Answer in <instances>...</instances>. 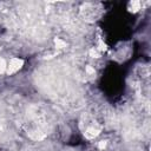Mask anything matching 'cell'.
Wrapping results in <instances>:
<instances>
[{"mask_svg":"<svg viewBox=\"0 0 151 151\" xmlns=\"http://www.w3.org/2000/svg\"><path fill=\"white\" fill-rule=\"evenodd\" d=\"M24 66V60L20 58H12L6 67V73L7 74H13L15 72H18L21 67Z\"/></svg>","mask_w":151,"mask_h":151,"instance_id":"6da1fadb","label":"cell"},{"mask_svg":"<svg viewBox=\"0 0 151 151\" xmlns=\"http://www.w3.org/2000/svg\"><path fill=\"white\" fill-rule=\"evenodd\" d=\"M99 132H100V130H99L98 127H96L94 125H91V126H88V127H86V129H85L84 134H85V137H86V138L92 139V138L97 137V136L99 134Z\"/></svg>","mask_w":151,"mask_h":151,"instance_id":"7a4b0ae2","label":"cell"},{"mask_svg":"<svg viewBox=\"0 0 151 151\" xmlns=\"http://www.w3.org/2000/svg\"><path fill=\"white\" fill-rule=\"evenodd\" d=\"M142 7V2L140 1H131L129 4V9L132 12H137L138 9H140Z\"/></svg>","mask_w":151,"mask_h":151,"instance_id":"3957f363","label":"cell"},{"mask_svg":"<svg viewBox=\"0 0 151 151\" xmlns=\"http://www.w3.org/2000/svg\"><path fill=\"white\" fill-rule=\"evenodd\" d=\"M54 44H55V47H57L58 50H61V48H65V47H66V42H65L63 39H60V38H57V39L54 40Z\"/></svg>","mask_w":151,"mask_h":151,"instance_id":"277c9868","label":"cell"},{"mask_svg":"<svg viewBox=\"0 0 151 151\" xmlns=\"http://www.w3.org/2000/svg\"><path fill=\"white\" fill-rule=\"evenodd\" d=\"M6 67H7V64H6V61H5L2 58H0V74L6 72Z\"/></svg>","mask_w":151,"mask_h":151,"instance_id":"5b68a950","label":"cell"},{"mask_svg":"<svg viewBox=\"0 0 151 151\" xmlns=\"http://www.w3.org/2000/svg\"><path fill=\"white\" fill-rule=\"evenodd\" d=\"M90 55L92 58H98V57H100V52L94 47V48H91L90 50Z\"/></svg>","mask_w":151,"mask_h":151,"instance_id":"8992f818","label":"cell"},{"mask_svg":"<svg viewBox=\"0 0 151 151\" xmlns=\"http://www.w3.org/2000/svg\"><path fill=\"white\" fill-rule=\"evenodd\" d=\"M85 71H86V73H87L88 76H91V74L94 73V68L91 67V66H86V67H85Z\"/></svg>","mask_w":151,"mask_h":151,"instance_id":"52a82bcc","label":"cell"},{"mask_svg":"<svg viewBox=\"0 0 151 151\" xmlns=\"http://www.w3.org/2000/svg\"><path fill=\"white\" fill-rule=\"evenodd\" d=\"M98 147H99L100 150L105 149V147H106V140H100L99 144H98Z\"/></svg>","mask_w":151,"mask_h":151,"instance_id":"ba28073f","label":"cell"}]
</instances>
